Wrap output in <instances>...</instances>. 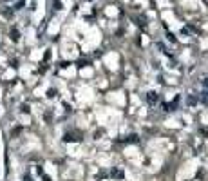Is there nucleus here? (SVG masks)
<instances>
[{"label": "nucleus", "mask_w": 208, "mask_h": 181, "mask_svg": "<svg viewBox=\"0 0 208 181\" xmlns=\"http://www.w3.org/2000/svg\"><path fill=\"white\" fill-rule=\"evenodd\" d=\"M157 100H159L157 93H154V91L147 93V102H148V105H154V103H157Z\"/></svg>", "instance_id": "nucleus-1"}, {"label": "nucleus", "mask_w": 208, "mask_h": 181, "mask_svg": "<svg viewBox=\"0 0 208 181\" xmlns=\"http://www.w3.org/2000/svg\"><path fill=\"white\" fill-rule=\"evenodd\" d=\"M18 38H20V33L13 27V29H11V40H13V42H18Z\"/></svg>", "instance_id": "nucleus-2"}, {"label": "nucleus", "mask_w": 208, "mask_h": 181, "mask_svg": "<svg viewBox=\"0 0 208 181\" xmlns=\"http://www.w3.org/2000/svg\"><path fill=\"white\" fill-rule=\"evenodd\" d=\"M63 141H76V138H74L73 134H65L63 136Z\"/></svg>", "instance_id": "nucleus-3"}, {"label": "nucleus", "mask_w": 208, "mask_h": 181, "mask_svg": "<svg viewBox=\"0 0 208 181\" xmlns=\"http://www.w3.org/2000/svg\"><path fill=\"white\" fill-rule=\"evenodd\" d=\"M201 100H203V102H205V103L208 105V89L205 91V93H203V94H201Z\"/></svg>", "instance_id": "nucleus-4"}, {"label": "nucleus", "mask_w": 208, "mask_h": 181, "mask_svg": "<svg viewBox=\"0 0 208 181\" xmlns=\"http://www.w3.org/2000/svg\"><path fill=\"white\" fill-rule=\"evenodd\" d=\"M112 176H114V178H123V172L121 170H112Z\"/></svg>", "instance_id": "nucleus-5"}, {"label": "nucleus", "mask_w": 208, "mask_h": 181, "mask_svg": "<svg viewBox=\"0 0 208 181\" xmlns=\"http://www.w3.org/2000/svg\"><path fill=\"white\" fill-rule=\"evenodd\" d=\"M47 96H49V98H54V96H56V91H54V89H49Z\"/></svg>", "instance_id": "nucleus-6"}, {"label": "nucleus", "mask_w": 208, "mask_h": 181, "mask_svg": "<svg viewBox=\"0 0 208 181\" xmlns=\"http://www.w3.org/2000/svg\"><path fill=\"white\" fill-rule=\"evenodd\" d=\"M127 141H129V143H136V141H138V138H136V136H130Z\"/></svg>", "instance_id": "nucleus-7"}, {"label": "nucleus", "mask_w": 208, "mask_h": 181, "mask_svg": "<svg viewBox=\"0 0 208 181\" xmlns=\"http://www.w3.org/2000/svg\"><path fill=\"white\" fill-rule=\"evenodd\" d=\"M203 85H205V89H208V76H205V80H203Z\"/></svg>", "instance_id": "nucleus-8"}, {"label": "nucleus", "mask_w": 208, "mask_h": 181, "mask_svg": "<svg viewBox=\"0 0 208 181\" xmlns=\"http://www.w3.org/2000/svg\"><path fill=\"white\" fill-rule=\"evenodd\" d=\"M24 181H33V179L29 178V176H25V178H24Z\"/></svg>", "instance_id": "nucleus-9"}]
</instances>
